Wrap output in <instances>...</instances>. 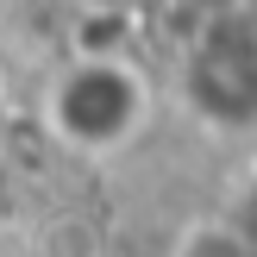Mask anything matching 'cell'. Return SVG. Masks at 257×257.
<instances>
[{"label":"cell","instance_id":"1","mask_svg":"<svg viewBox=\"0 0 257 257\" xmlns=\"http://www.w3.org/2000/svg\"><path fill=\"white\" fill-rule=\"evenodd\" d=\"M138 113H145V88H138V75L113 69V63H88V69H75L57 88V125L82 151L119 145L138 125Z\"/></svg>","mask_w":257,"mask_h":257}]
</instances>
